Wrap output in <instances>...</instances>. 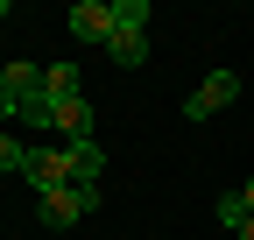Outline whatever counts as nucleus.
<instances>
[{"instance_id": "1", "label": "nucleus", "mask_w": 254, "mask_h": 240, "mask_svg": "<svg viewBox=\"0 0 254 240\" xmlns=\"http://www.w3.org/2000/svg\"><path fill=\"white\" fill-rule=\"evenodd\" d=\"M36 212H43V226H78L85 212H99V184H57V191H43L36 198Z\"/></svg>"}, {"instance_id": "2", "label": "nucleus", "mask_w": 254, "mask_h": 240, "mask_svg": "<svg viewBox=\"0 0 254 240\" xmlns=\"http://www.w3.org/2000/svg\"><path fill=\"white\" fill-rule=\"evenodd\" d=\"M21 177L36 184V198L57 191V184H71V156H64V141H36V148H28V163H21Z\"/></svg>"}, {"instance_id": "3", "label": "nucleus", "mask_w": 254, "mask_h": 240, "mask_svg": "<svg viewBox=\"0 0 254 240\" xmlns=\"http://www.w3.org/2000/svg\"><path fill=\"white\" fill-rule=\"evenodd\" d=\"M233 99H240V78H233V71H212L198 92L184 99V120H212V113H226Z\"/></svg>"}, {"instance_id": "4", "label": "nucleus", "mask_w": 254, "mask_h": 240, "mask_svg": "<svg viewBox=\"0 0 254 240\" xmlns=\"http://www.w3.org/2000/svg\"><path fill=\"white\" fill-rule=\"evenodd\" d=\"M64 28H71L78 43H99V50H106V43H113V0H78L71 14H64Z\"/></svg>"}, {"instance_id": "5", "label": "nucleus", "mask_w": 254, "mask_h": 240, "mask_svg": "<svg viewBox=\"0 0 254 240\" xmlns=\"http://www.w3.org/2000/svg\"><path fill=\"white\" fill-rule=\"evenodd\" d=\"M64 156H71V184H99V177H106V148H99V134L64 141Z\"/></svg>"}, {"instance_id": "6", "label": "nucleus", "mask_w": 254, "mask_h": 240, "mask_svg": "<svg viewBox=\"0 0 254 240\" xmlns=\"http://www.w3.org/2000/svg\"><path fill=\"white\" fill-rule=\"evenodd\" d=\"M57 134H64V141L99 134V113H92V99H64V106H57Z\"/></svg>"}, {"instance_id": "7", "label": "nucleus", "mask_w": 254, "mask_h": 240, "mask_svg": "<svg viewBox=\"0 0 254 240\" xmlns=\"http://www.w3.org/2000/svg\"><path fill=\"white\" fill-rule=\"evenodd\" d=\"M43 92H50L57 106H64V99H85V71H78V64H50V71H43Z\"/></svg>"}, {"instance_id": "8", "label": "nucleus", "mask_w": 254, "mask_h": 240, "mask_svg": "<svg viewBox=\"0 0 254 240\" xmlns=\"http://www.w3.org/2000/svg\"><path fill=\"white\" fill-rule=\"evenodd\" d=\"M0 71H7V92L14 99H36L43 92V64H28V57H14V64H0Z\"/></svg>"}, {"instance_id": "9", "label": "nucleus", "mask_w": 254, "mask_h": 240, "mask_svg": "<svg viewBox=\"0 0 254 240\" xmlns=\"http://www.w3.org/2000/svg\"><path fill=\"white\" fill-rule=\"evenodd\" d=\"M14 120H21V127H36V134H57V99H50V92L21 99V113H14Z\"/></svg>"}, {"instance_id": "10", "label": "nucleus", "mask_w": 254, "mask_h": 240, "mask_svg": "<svg viewBox=\"0 0 254 240\" xmlns=\"http://www.w3.org/2000/svg\"><path fill=\"white\" fill-rule=\"evenodd\" d=\"M113 36H148V0H113Z\"/></svg>"}, {"instance_id": "11", "label": "nucleus", "mask_w": 254, "mask_h": 240, "mask_svg": "<svg viewBox=\"0 0 254 240\" xmlns=\"http://www.w3.org/2000/svg\"><path fill=\"white\" fill-rule=\"evenodd\" d=\"M106 57H113L120 71H141V64H148V36H113V43H106Z\"/></svg>"}, {"instance_id": "12", "label": "nucleus", "mask_w": 254, "mask_h": 240, "mask_svg": "<svg viewBox=\"0 0 254 240\" xmlns=\"http://www.w3.org/2000/svg\"><path fill=\"white\" fill-rule=\"evenodd\" d=\"M212 219H219V226H226V233H240V226H247L254 212H247V198H240V191H226V198H219V205H212Z\"/></svg>"}, {"instance_id": "13", "label": "nucleus", "mask_w": 254, "mask_h": 240, "mask_svg": "<svg viewBox=\"0 0 254 240\" xmlns=\"http://www.w3.org/2000/svg\"><path fill=\"white\" fill-rule=\"evenodd\" d=\"M28 163V141L21 134H0V170H21Z\"/></svg>"}, {"instance_id": "14", "label": "nucleus", "mask_w": 254, "mask_h": 240, "mask_svg": "<svg viewBox=\"0 0 254 240\" xmlns=\"http://www.w3.org/2000/svg\"><path fill=\"white\" fill-rule=\"evenodd\" d=\"M14 113H21V99L7 92V71H0V120H14Z\"/></svg>"}, {"instance_id": "15", "label": "nucleus", "mask_w": 254, "mask_h": 240, "mask_svg": "<svg viewBox=\"0 0 254 240\" xmlns=\"http://www.w3.org/2000/svg\"><path fill=\"white\" fill-rule=\"evenodd\" d=\"M240 198H247V212H254V177H247V184H240Z\"/></svg>"}, {"instance_id": "16", "label": "nucleus", "mask_w": 254, "mask_h": 240, "mask_svg": "<svg viewBox=\"0 0 254 240\" xmlns=\"http://www.w3.org/2000/svg\"><path fill=\"white\" fill-rule=\"evenodd\" d=\"M240 240H254V219H247V226H240Z\"/></svg>"}, {"instance_id": "17", "label": "nucleus", "mask_w": 254, "mask_h": 240, "mask_svg": "<svg viewBox=\"0 0 254 240\" xmlns=\"http://www.w3.org/2000/svg\"><path fill=\"white\" fill-rule=\"evenodd\" d=\"M7 14H14V7H7V0H0V21H7Z\"/></svg>"}]
</instances>
